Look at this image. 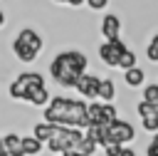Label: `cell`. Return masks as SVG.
Returning <instances> with one entry per match:
<instances>
[{
    "instance_id": "6da1fadb",
    "label": "cell",
    "mask_w": 158,
    "mask_h": 156,
    "mask_svg": "<svg viewBox=\"0 0 158 156\" xmlns=\"http://www.w3.org/2000/svg\"><path fill=\"white\" fill-rule=\"evenodd\" d=\"M44 121L54 126H72V129H86L89 116H86V102L74 99V97H52L49 104L42 109Z\"/></svg>"
},
{
    "instance_id": "7a4b0ae2",
    "label": "cell",
    "mask_w": 158,
    "mask_h": 156,
    "mask_svg": "<svg viewBox=\"0 0 158 156\" xmlns=\"http://www.w3.org/2000/svg\"><path fill=\"white\" fill-rule=\"evenodd\" d=\"M10 47H12V54H15L22 64H32V62L40 57L44 42H42V35H40L35 27H22V30L12 37Z\"/></svg>"
},
{
    "instance_id": "3957f363",
    "label": "cell",
    "mask_w": 158,
    "mask_h": 156,
    "mask_svg": "<svg viewBox=\"0 0 158 156\" xmlns=\"http://www.w3.org/2000/svg\"><path fill=\"white\" fill-rule=\"evenodd\" d=\"M42 87H47L44 84V74H40V72H20L12 82H10V87H7V94H10V99H15V102H30V97L37 92V89H42Z\"/></svg>"
},
{
    "instance_id": "277c9868",
    "label": "cell",
    "mask_w": 158,
    "mask_h": 156,
    "mask_svg": "<svg viewBox=\"0 0 158 156\" xmlns=\"http://www.w3.org/2000/svg\"><path fill=\"white\" fill-rule=\"evenodd\" d=\"M84 141V131L81 129H72V126H57L54 136L44 144L49 149V154H67V151H77L79 144Z\"/></svg>"
},
{
    "instance_id": "5b68a950",
    "label": "cell",
    "mask_w": 158,
    "mask_h": 156,
    "mask_svg": "<svg viewBox=\"0 0 158 156\" xmlns=\"http://www.w3.org/2000/svg\"><path fill=\"white\" fill-rule=\"evenodd\" d=\"M49 77H52V82H54L57 87H64V89H74L77 82H79V74L67 67V62L62 59L59 52H57V54L52 57V62H49Z\"/></svg>"
},
{
    "instance_id": "8992f818",
    "label": "cell",
    "mask_w": 158,
    "mask_h": 156,
    "mask_svg": "<svg viewBox=\"0 0 158 156\" xmlns=\"http://www.w3.org/2000/svg\"><path fill=\"white\" fill-rule=\"evenodd\" d=\"M128 50V45L118 37V40H104L101 45H99V59L109 67V69H118V59H121V54Z\"/></svg>"
},
{
    "instance_id": "52a82bcc",
    "label": "cell",
    "mask_w": 158,
    "mask_h": 156,
    "mask_svg": "<svg viewBox=\"0 0 158 156\" xmlns=\"http://www.w3.org/2000/svg\"><path fill=\"white\" fill-rule=\"evenodd\" d=\"M133 139H136V126L131 121H126V119L118 116L116 121L109 124V141H114L118 146H128Z\"/></svg>"
},
{
    "instance_id": "ba28073f",
    "label": "cell",
    "mask_w": 158,
    "mask_h": 156,
    "mask_svg": "<svg viewBox=\"0 0 158 156\" xmlns=\"http://www.w3.org/2000/svg\"><path fill=\"white\" fill-rule=\"evenodd\" d=\"M99 87H101V77L86 72V74L79 77V82H77L74 89H77L79 99H84V102H96V99H99Z\"/></svg>"
},
{
    "instance_id": "9c48e42d",
    "label": "cell",
    "mask_w": 158,
    "mask_h": 156,
    "mask_svg": "<svg viewBox=\"0 0 158 156\" xmlns=\"http://www.w3.org/2000/svg\"><path fill=\"white\" fill-rule=\"evenodd\" d=\"M121 30H123V20L116 12H106L101 17V22H99V32H101L104 40H118Z\"/></svg>"
},
{
    "instance_id": "30bf717a",
    "label": "cell",
    "mask_w": 158,
    "mask_h": 156,
    "mask_svg": "<svg viewBox=\"0 0 158 156\" xmlns=\"http://www.w3.org/2000/svg\"><path fill=\"white\" fill-rule=\"evenodd\" d=\"M123 84H126L128 89H143V87H146V69H143L141 64L126 69V72H123Z\"/></svg>"
},
{
    "instance_id": "8fae6325",
    "label": "cell",
    "mask_w": 158,
    "mask_h": 156,
    "mask_svg": "<svg viewBox=\"0 0 158 156\" xmlns=\"http://www.w3.org/2000/svg\"><path fill=\"white\" fill-rule=\"evenodd\" d=\"M2 144H5V149H7V156H25V149H22V136H17V134H5L2 136Z\"/></svg>"
},
{
    "instance_id": "7c38bea8",
    "label": "cell",
    "mask_w": 158,
    "mask_h": 156,
    "mask_svg": "<svg viewBox=\"0 0 158 156\" xmlns=\"http://www.w3.org/2000/svg\"><path fill=\"white\" fill-rule=\"evenodd\" d=\"M54 131H57V126H54V124H47V121H37V124L32 126V136H35L37 141H42V144H47V141L54 136Z\"/></svg>"
},
{
    "instance_id": "4fadbf2b",
    "label": "cell",
    "mask_w": 158,
    "mask_h": 156,
    "mask_svg": "<svg viewBox=\"0 0 158 156\" xmlns=\"http://www.w3.org/2000/svg\"><path fill=\"white\" fill-rule=\"evenodd\" d=\"M116 99V82L114 79H101V87H99V102H104V104H111Z\"/></svg>"
},
{
    "instance_id": "5bb4252c",
    "label": "cell",
    "mask_w": 158,
    "mask_h": 156,
    "mask_svg": "<svg viewBox=\"0 0 158 156\" xmlns=\"http://www.w3.org/2000/svg\"><path fill=\"white\" fill-rule=\"evenodd\" d=\"M22 149H25V156H40L44 144L37 141L35 136H22Z\"/></svg>"
},
{
    "instance_id": "9a60e30c",
    "label": "cell",
    "mask_w": 158,
    "mask_h": 156,
    "mask_svg": "<svg viewBox=\"0 0 158 156\" xmlns=\"http://www.w3.org/2000/svg\"><path fill=\"white\" fill-rule=\"evenodd\" d=\"M49 99H52V97H49V89H47V87H42V89H37V92L30 97V102H27V104H30V106H40V109H44V106L49 104Z\"/></svg>"
},
{
    "instance_id": "2e32d148",
    "label": "cell",
    "mask_w": 158,
    "mask_h": 156,
    "mask_svg": "<svg viewBox=\"0 0 158 156\" xmlns=\"http://www.w3.org/2000/svg\"><path fill=\"white\" fill-rule=\"evenodd\" d=\"M136 64H138V54L128 47V50L121 54V59H118V69H121V72H126V69H131V67H136Z\"/></svg>"
},
{
    "instance_id": "e0dca14e",
    "label": "cell",
    "mask_w": 158,
    "mask_h": 156,
    "mask_svg": "<svg viewBox=\"0 0 158 156\" xmlns=\"http://www.w3.org/2000/svg\"><path fill=\"white\" fill-rule=\"evenodd\" d=\"M141 99L156 104V102H158V82H148V84L141 89Z\"/></svg>"
},
{
    "instance_id": "ac0fdd59",
    "label": "cell",
    "mask_w": 158,
    "mask_h": 156,
    "mask_svg": "<svg viewBox=\"0 0 158 156\" xmlns=\"http://www.w3.org/2000/svg\"><path fill=\"white\" fill-rule=\"evenodd\" d=\"M146 59L148 62H153V64H158V32L148 40V45H146Z\"/></svg>"
},
{
    "instance_id": "d6986e66",
    "label": "cell",
    "mask_w": 158,
    "mask_h": 156,
    "mask_svg": "<svg viewBox=\"0 0 158 156\" xmlns=\"http://www.w3.org/2000/svg\"><path fill=\"white\" fill-rule=\"evenodd\" d=\"M96 149H99V146H96L91 139H86V136H84V141L79 144V149H77V151H79V154H84V156H96Z\"/></svg>"
},
{
    "instance_id": "ffe728a7",
    "label": "cell",
    "mask_w": 158,
    "mask_h": 156,
    "mask_svg": "<svg viewBox=\"0 0 158 156\" xmlns=\"http://www.w3.org/2000/svg\"><path fill=\"white\" fill-rule=\"evenodd\" d=\"M141 126H143V131H148V134H158V116H146V119H141Z\"/></svg>"
},
{
    "instance_id": "44dd1931",
    "label": "cell",
    "mask_w": 158,
    "mask_h": 156,
    "mask_svg": "<svg viewBox=\"0 0 158 156\" xmlns=\"http://www.w3.org/2000/svg\"><path fill=\"white\" fill-rule=\"evenodd\" d=\"M121 149H123V146H118V144H114V141H109L106 146H101L104 156H121Z\"/></svg>"
},
{
    "instance_id": "7402d4cb",
    "label": "cell",
    "mask_w": 158,
    "mask_h": 156,
    "mask_svg": "<svg viewBox=\"0 0 158 156\" xmlns=\"http://www.w3.org/2000/svg\"><path fill=\"white\" fill-rule=\"evenodd\" d=\"M86 7L94 10V12H101V10L109 7V0H86Z\"/></svg>"
},
{
    "instance_id": "603a6c76",
    "label": "cell",
    "mask_w": 158,
    "mask_h": 156,
    "mask_svg": "<svg viewBox=\"0 0 158 156\" xmlns=\"http://www.w3.org/2000/svg\"><path fill=\"white\" fill-rule=\"evenodd\" d=\"M146 156H158V134L151 136V141L146 146Z\"/></svg>"
},
{
    "instance_id": "cb8c5ba5",
    "label": "cell",
    "mask_w": 158,
    "mask_h": 156,
    "mask_svg": "<svg viewBox=\"0 0 158 156\" xmlns=\"http://www.w3.org/2000/svg\"><path fill=\"white\" fill-rule=\"evenodd\" d=\"M121 156H138V151L131 149V146H123V149H121Z\"/></svg>"
},
{
    "instance_id": "d4e9b609",
    "label": "cell",
    "mask_w": 158,
    "mask_h": 156,
    "mask_svg": "<svg viewBox=\"0 0 158 156\" xmlns=\"http://www.w3.org/2000/svg\"><path fill=\"white\" fill-rule=\"evenodd\" d=\"M67 5L77 10V7H81V5H86V0H67Z\"/></svg>"
},
{
    "instance_id": "484cf974",
    "label": "cell",
    "mask_w": 158,
    "mask_h": 156,
    "mask_svg": "<svg viewBox=\"0 0 158 156\" xmlns=\"http://www.w3.org/2000/svg\"><path fill=\"white\" fill-rule=\"evenodd\" d=\"M5 20H7V15L2 12V7H0V30H2V25H5Z\"/></svg>"
},
{
    "instance_id": "4316f807",
    "label": "cell",
    "mask_w": 158,
    "mask_h": 156,
    "mask_svg": "<svg viewBox=\"0 0 158 156\" xmlns=\"http://www.w3.org/2000/svg\"><path fill=\"white\" fill-rule=\"evenodd\" d=\"M0 156H7V149H5V144H2V139H0Z\"/></svg>"
},
{
    "instance_id": "83f0119b",
    "label": "cell",
    "mask_w": 158,
    "mask_h": 156,
    "mask_svg": "<svg viewBox=\"0 0 158 156\" xmlns=\"http://www.w3.org/2000/svg\"><path fill=\"white\" fill-rule=\"evenodd\" d=\"M62 156H84V154H79V151H67V154H62Z\"/></svg>"
}]
</instances>
